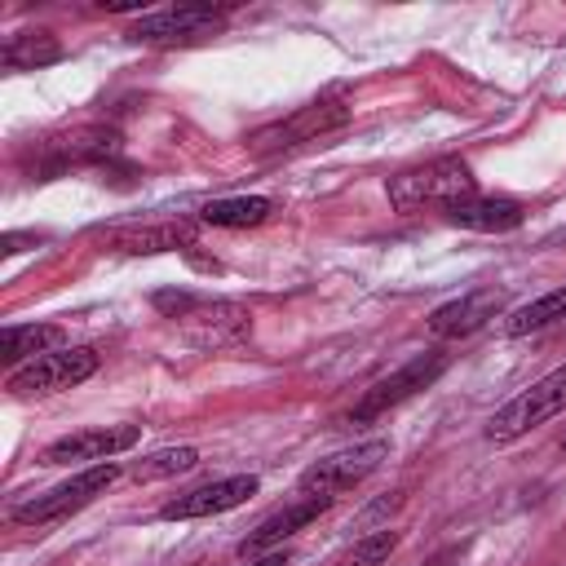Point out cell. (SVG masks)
<instances>
[{"label": "cell", "mask_w": 566, "mask_h": 566, "mask_svg": "<svg viewBox=\"0 0 566 566\" xmlns=\"http://www.w3.org/2000/svg\"><path fill=\"white\" fill-rule=\"evenodd\" d=\"M256 478L252 473H234V478H217V482H208V486H195V491H186V495H177V500H168L164 509H159V517L164 522H190V517H212V513H226V509H239L243 500H252L256 495Z\"/></svg>", "instance_id": "cell-9"}, {"label": "cell", "mask_w": 566, "mask_h": 566, "mask_svg": "<svg viewBox=\"0 0 566 566\" xmlns=\"http://www.w3.org/2000/svg\"><path fill=\"white\" fill-rule=\"evenodd\" d=\"M181 327H186V336L195 340V345H230V340H239V336H248L252 332V314L239 305V301H199L186 318H181Z\"/></svg>", "instance_id": "cell-14"}, {"label": "cell", "mask_w": 566, "mask_h": 566, "mask_svg": "<svg viewBox=\"0 0 566 566\" xmlns=\"http://www.w3.org/2000/svg\"><path fill=\"white\" fill-rule=\"evenodd\" d=\"M562 451H566V438H562Z\"/></svg>", "instance_id": "cell-24"}, {"label": "cell", "mask_w": 566, "mask_h": 566, "mask_svg": "<svg viewBox=\"0 0 566 566\" xmlns=\"http://www.w3.org/2000/svg\"><path fill=\"white\" fill-rule=\"evenodd\" d=\"M150 301H155V310H159V314H168V318H186V314H190V310L199 305V296H195V292H181V287L155 292Z\"/></svg>", "instance_id": "cell-22"}, {"label": "cell", "mask_w": 566, "mask_h": 566, "mask_svg": "<svg viewBox=\"0 0 566 566\" xmlns=\"http://www.w3.org/2000/svg\"><path fill=\"white\" fill-rule=\"evenodd\" d=\"M394 548H398V531H371V535H363V539L340 557V566H380Z\"/></svg>", "instance_id": "cell-21"}, {"label": "cell", "mask_w": 566, "mask_h": 566, "mask_svg": "<svg viewBox=\"0 0 566 566\" xmlns=\"http://www.w3.org/2000/svg\"><path fill=\"white\" fill-rule=\"evenodd\" d=\"M57 57H62V44L53 40V31H18L0 49V62L9 71H35V66H49Z\"/></svg>", "instance_id": "cell-18"}, {"label": "cell", "mask_w": 566, "mask_h": 566, "mask_svg": "<svg viewBox=\"0 0 566 566\" xmlns=\"http://www.w3.org/2000/svg\"><path fill=\"white\" fill-rule=\"evenodd\" d=\"M252 566H287V548H274V553H265V557H256Z\"/></svg>", "instance_id": "cell-23"}, {"label": "cell", "mask_w": 566, "mask_h": 566, "mask_svg": "<svg viewBox=\"0 0 566 566\" xmlns=\"http://www.w3.org/2000/svg\"><path fill=\"white\" fill-rule=\"evenodd\" d=\"M500 310H504V292L500 287H473V292L438 305L429 314V332L438 340H460V336H473L478 327H486Z\"/></svg>", "instance_id": "cell-10"}, {"label": "cell", "mask_w": 566, "mask_h": 566, "mask_svg": "<svg viewBox=\"0 0 566 566\" xmlns=\"http://www.w3.org/2000/svg\"><path fill=\"white\" fill-rule=\"evenodd\" d=\"M142 438L137 424H93L80 433H66L40 451V464H106L119 451H133Z\"/></svg>", "instance_id": "cell-8"}, {"label": "cell", "mask_w": 566, "mask_h": 566, "mask_svg": "<svg viewBox=\"0 0 566 566\" xmlns=\"http://www.w3.org/2000/svg\"><path fill=\"white\" fill-rule=\"evenodd\" d=\"M385 455H389V442H385V438L354 442V447H345V451H332V455L314 460V464L296 478V491H301V495H327V500H336L340 491H349V486H358L363 478H371V473L385 464Z\"/></svg>", "instance_id": "cell-4"}, {"label": "cell", "mask_w": 566, "mask_h": 566, "mask_svg": "<svg viewBox=\"0 0 566 566\" xmlns=\"http://www.w3.org/2000/svg\"><path fill=\"white\" fill-rule=\"evenodd\" d=\"M389 203L398 212H416L424 203H455V199H469L478 195V177L473 168L460 159V155H442V159H429V164H416V168H402L398 177H389Z\"/></svg>", "instance_id": "cell-1"}, {"label": "cell", "mask_w": 566, "mask_h": 566, "mask_svg": "<svg viewBox=\"0 0 566 566\" xmlns=\"http://www.w3.org/2000/svg\"><path fill=\"white\" fill-rule=\"evenodd\" d=\"M557 411H566V363L553 367L548 376H539L531 389L513 394V398L486 420V438H491V442H513V438H522L526 429L553 420Z\"/></svg>", "instance_id": "cell-3"}, {"label": "cell", "mask_w": 566, "mask_h": 566, "mask_svg": "<svg viewBox=\"0 0 566 566\" xmlns=\"http://www.w3.org/2000/svg\"><path fill=\"white\" fill-rule=\"evenodd\" d=\"M199 226L195 221H150V226H124L111 230L102 243L111 252H128V256H155V252H190L195 248Z\"/></svg>", "instance_id": "cell-13"}, {"label": "cell", "mask_w": 566, "mask_h": 566, "mask_svg": "<svg viewBox=\"0 0 566 566\" xmlns=\"http://www.w3.org/2000/svg\"><path fill=\"white\" fill-rule=\"evenodd\" d=\"M199 464V451L195 447H164V451H150L142 460L128 464V478L133 482H155V478H172V473H186Z\"/></svg>", "instance_id": "cell-20"}, {"label": "cell", "mask_w": 566, "mask_h": 566, "mask_svg": "<svg viewBox=\"0 0 566 566\" xmlns=\"http://www.w3.org/2000/svg\"><path fill=\"white\" fill-rule=\"evenodd\" d=\"M451 226H464V230H482V234H504L513 226H522V203L509 199V195H469V199H455L442 208Z\"/></svg>", "instance_id": "cell-15"}, {"label": "cell", "mask_w": 566, "mask_h": 566, "mask_svg": "<svg viewBox=\"0 0 566 566\" xmlns=\"http://www.w3.org/2000/svg\"><path fill=\"white\" fill-rule=\"evenodd\" d=\"M115 478H119V464H111V460H106V464H88V469H80L71 482H62V486H53V491H44V495L18 504V509H13V522H22V526H49V522H57V517H71L75 509L93 504Z\"/></svg>", "instance_id": "cell-6"}, {"label": "cell", "mask_w": 566, "mask_h": 566, "mask_svg": "<svg viewBox=\"0 0 566 566\" xmlns=\"http://www.w3.org/2000/svg\"><path fill=\"white\" fill-rule=\"evenodd\" d=\"M447 363H451V354H442V349H424V354L407 358L398 371L380 376V380H376V385L354 402L349 424H367V420H376V416H385V411L402 407L407 398H416L420 389H429V385L447 371Z\"/></svg>", "instance_id": "cell-2"}, {"label": "cell", "mask_w": 566, "mask_h": 566, "mask_svg": "<svg viewBox=\"0 0 566 566\" xmlns=\"http://www.w3.org/2000/svg\"><path fill=\"white\" fill-rule=\"evenodd\" d=\"M327 495H296V500H287L283 509H274V513H265L243 539H239V553L243 557H256V553H265V548H274V544H283V539H292L301 526H310L318 513H327Z\"/></svg>", "instance_id": "cell-11"}, {"label": "cell", "mask_w": 566, "mask_h": 566, "mask_svg": "<svg viewBox=\"0 0 566 566\" xmlns=\"http://www.w3.org/2000/svg\"><path fill=\"white\" fill-rule=\"evenodd\" d=\"M345 119H349L345 97H318V102H310V106L292 111L287 119H279V124H270V128L252 133V150H256V155L292 150V146H301V142H318L323 133L340 128Z\"/></svg>", "instance_id": "cell-7"}, {"label": "cell", "mask_w": 566, "mask_h": 566, "mask_svg": "<svg viewBox=\"0 0 566 566\" xmlns=\"http://www.w3.org/2000/svg\"><path fill=\"white\" fill-rule=\"evenodd\" d=\"M274 212V199L265 195H239V199H212L199 208L203 226H226V230H243V226H261Z\"/></svg>", "instance_id": "cell-17"}, {"label": "cell", "mask_w": 566, "mask_h": 566, "mask_svg": "<svg viewBox=\"0 0 566 566\" xmlns=\"http://www.w3.org/2000/svg\"><path fill=\"white\" fill-rule=\"evenodd\" d=\"M57 345H62V327L57 323H9L0 332V358L13 371H18L22 358H40V354H49Z\"/></svg>", "instance_id": "cell-16"}, {"label": "cell", "mask_w": 566, "mask_h": 566, "mask_svg": "<svg viewBox=\"0 0 566 566\" xmlns=\"http://www.w3.org/2000/svg\"><path fill=\"white\" fill-rule=\"evenodd\" d=\"M557 318H566V287H553V292H544V296L517 305V310L504 318V332H509V336H526V332L548 327V323H557Z\"/></svg>", "instance_id": "cell-19"}, {"label": "cell", "mask_w": 566, "mask_h": 566, "mask_svg": "<svg viewBox=\"0 0 566 566\" xmlns=\"http://www.w3.org/2000/svg\"><path fill=\"white\" fill-rule=\"evenodd\" d=\"M93 371H97V349H88V345L49 349V354L31 358L27 367L9 371V394H13V398H40V394H57V389H71V385L88 380Z\"/></svg>", "instance_id": "cell-5"}, {"label": "cell", "mask_w": 566, "mask_h": 566, "mask_svg": "<svg viewBox=\"0 0 566 566\" xmlns=\"http://www.w3.org/2000/svg\"><path fill=\"white\" fill-rule=\"evenodd\" d=\"M221 22V9L212 4H172V9H159V13H146L133 22V40L137 44H172V40H190V35H203Z\"/></svg>", "instance_id": "cell-12"}]
</instances>
